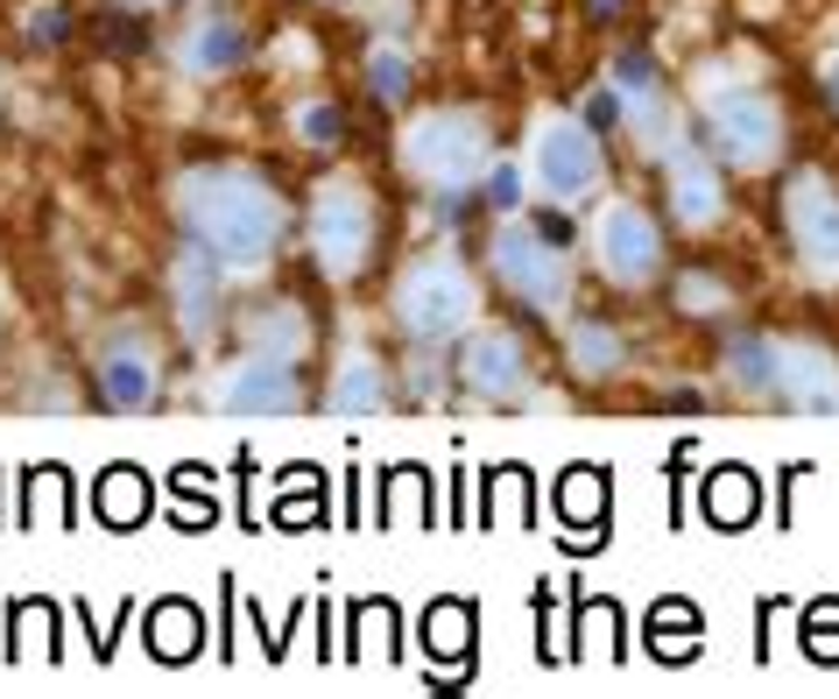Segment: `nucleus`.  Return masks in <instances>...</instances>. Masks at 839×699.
Masks as SVG:
<instances>
[{"instance_id": "nucleus-1", "label": "nucleus", "mask_w": 839, "mask_h": 699, "mask_svg": "<svg viewBox=\"0 0 839 699\" xmlns=\"http://www.w3.org/2000/svg\"><path fill=\"white\" fill-rule=\"evenodd\" d=\"M177 213H184L191 241L212 262H233V269H254L268 262V248L282 241V205L268 198V184L240 170H198L177 184Z\"/></svg>"}, {"instance_id": "nucleus-2", "label": "nucleus", "mask_w": 839, "mask_h": 699, "mask_svg": "<svg viewBox=\"0 0 839 699\" xmlns=\"http://www.w3.org/2000/svg\"><path fill=\"white\" fill-rule=\"evenodd\" d=\"M396 311H402V333L410 339H452L473 325V282L452 262H416L396 290Z\"/></svg>"}, {"instance_id": "nucleus-3", "label": "nucleus", "mask_w": 839, "mask_h": 699, "mask_svg": "<svg viewBox=\"0 0 839 699\" xmlns=\"http://www.w3.org/2000/svg\"><path fill=\"white\" fill-rule=\"evenodd\" d=\"M311 241H318L325 276H360L374 255V205L360 184H325L311 205Z\"/></svg>"}, {"instance_id": "nucleus-4", "label": "nucleus", "mask_w": 839, "mask_h": 699, "mask_svg": "<svg viewBox=\"0 0 839 699\" xmlns=\"http://www.w3.org/2000/svg\"><path fill=\"white\" fill-rule=\"evenodd\" d=\"M479 156H487V135H479L473 113H424V121H410V135H402V162H410L424 184H466L479 170Z\"/></svg>"}, {"instance_id": "nucleus-5", "label": "nucleus", "mask_w": 839, "mask_h": 699, "mask_svg": "<svg viewBox=\"0 0 839 699\" xmlns=\"http://www.w3.org/2000/svg\"><path fill=\"white\" fill-rule=\"evenodd\" d=\"M706 128H713V148L733 170H762L783 148V113H776L769 93H719L706 107Z\"/></svg>"}, {"instance_id": "nucleus-6", "label": "nucleus", "mask_w": 839, "mask_h": 699, "mask_svg": "<svg viewBox=\"0 0 839 699\" xmlns=\"http://www.w3.org/2000/svg\"><path fill=\"white\" fill-rule=\"evenodd\" d=\"M494 276L515 297H530L536 311L564 304V248L536 241V227H501L494 233Z\"/></svg>"}, {"instance_id": "nucleus-7", "label": "nucleus", "mask_w": 839, "mask_h": 699, "mask_svg": "<svg viewBox=\"0 0 839 699\" xmlns=\"http://www.w3.org/2000/svg\"><path fill=\"white\" fill-rule=\"evenodd\" d=\"M593 248H599V269L607 282H649L656 262H664V233H656V219L642 213V205H607L593 227Z\"/></svg>"}, {"instance_id": "nucleus-8", "label": "nucleus", "mask_w": 839, "mask_h": 699, "mask_svg": "<svg viewBox=\"0 0 839 699\" xmlns=\"http://www.w3.org/2000/svg\"><path fill=\"white\" fill-rule=\"evenodd\" d=\"M536 177H544V191L558 205L586 198L599 184V135L586 121H544L536 128Z\"/></svg>"}, {"instance_id": "nucleus-9", "label": "nucleus", "mask_w": 839, "mask_h": 699, "mask_svg": "<svg viewBox=\"0 0 839 699\" xmlns=\"http://www.w3.org/2000/svg\"><path fill=\"white\" fill-rule=\"evenodd\" d=\"M790 233H798L804 262H812L818 276H839V198L818 177H798V184H790Z\"/></svg>"}, {"instance_id": "nucleus-10", "label": "nucleus", "mask_w": 839, "mask_h": 699, "mask_svg": "<svg viewBox=\"0 0 839 699\" xmlns=\"http://www.w3.org/2000/svg\"><path fill=\"white\" fill-rule=\"evenodd\" d=\"M219 403L240 410V418H268V410H296L304 389H296L290 361H254V367H240L227 389H219Z\"/></svg>"}, {"instance_id": "nucleus-11", "label": "nucleus", "mask_w": 839, "mask_h": 699, "mask_svg": "<svg viewBox=\"0 0 839 699\" xmlns=\"http://www.w3.org/2000/svg\"><path fill=\"white\" fill-rule=\"evenodd\" d=\"M459 375H466L479 396H515L522 382H530V361H522V339H515V333H473V347H466V367H459Z\"/></svg>"}, {"instance_id": "nucleus-12", "label": "nucleus", "mask_w": 839, "mask_h": 699, "mask_svg": "<svg viewBox=\"0 0 839 699\" xmlns=\"http://www.w3.org/2000/svg\"><path fill=\"white\" fill-rule=\"evenodd\" d=\"M670 213L684 227H713L719 219V162L713 156H678L670 162Z\"/></svg>"}, {"instance_id": "nucleus-13", "label": "nucleus", "mask_w": 839, "mask_h": 699, "mask_svg": "<svg viewBox=\"0 0 839 699\" xmlns=\"http://www.w3.org/2000/svg\"><path fill=\"white\" fill-rule=\"evenodd\" d=\"M99 396H107L113 410H142L148 396H156V367H148L142 347H113L107 361H99Z\"/></svg>"}, {"instance_id": "nucleus-14", "label": "nucleus", "mask_w": 839, "mask_h": 699, "mask_svg": "<svg viewBox=\"0 0 839 699\" xmlns=\"http://www.w3.org/2000/svg\"><path fill=\"white\" fill-rule=\"evenodd\" d=\"M240 64H247V28L240 22H198V36H191V71L219 79V71H240Z\"/></svg>"}, {"instance_id": "nucleus-15", "label": "nucleus", "mask_w": 839, "mask_h": 699, "mask_svg": "<svg viewBox=\"0 0 839 699\" xmlns=\"http://www.w3.org/2000/svg\"><path fill=\"white\" fill-rule=\"evenodd\" d=\"M219 269H205V262H191L184 276H177V304H184V333L191 339H205L212 333V304H219Z\"/></svg>"}, {"instance_id": "nucleus-16", "label": "nucleus", "mask_w": 839, "mask_h": 699, "mask_svg": "<svg viewBox=\"0 0 839 699\" xmlns=\"http://www.w3.org/2000/svg\"><path fill=\"white\" fill-rule=\"evenodd\" d=\"M410 85H416V64H410L402 50H388V43H381V50L367 57V93L381 99V107H396V99H410Z\"/></svg>"}, {"instance_id": "nucleus-17", "label": "nucleus", "mask_w": 839, "mask_h": 699, "mask_svg": "<svg viewBox=\"0 0 839 699\" xmlns=\"http://www.w3.org/2000/svg\"><path fill=\"white\" fill-rule=\"evenodd\" d=\"M572 361H579V375H613V361H621L613 325H599V318L579 325V333H572Z\"/></svg>"}, {"instance_id": "nucleus-18", "label": "nucleus", "mask_w": 839, "mask_h": 699, "mask_svg": "<svg viewBox=\"0 0 839 699\" xmlns=\"http://www.w3.org/2000/svg\"><path fill=\"white\" fill-rule=\"evenodd\" d=\"M332 403H339V410H374V403H388V389H381V367H374L367 353H353V361H346V375H339Z\"/></svg>"}, {"instance_id": "nucleus-19", "label": "nucleus", "mask_w": 839, "mask_h": 699, "mask_svg": "<svg viewBox=\"0 0 839 699\" xmlns=\"http://www.w3.org/2000/svg\"><path fill=\"white\" fill-rule=\"evenodd\" d=\"M254 347L290 361V353L304 347V333H296V311H262V318H254Z\"/></svg>"}, {"instance_id": "nucleus-20", "label": "nucleus", "mask_w": 839, "mask_h": 699, "mask_svg": "<svg viewBox=\"0 0 839 699\" xmlns=\"http://www.w3.org/2000/svg\"><path fill=\"white\" fill-rule=\"evenodd\" d=\"M304 142H318V148H339V142H346V113H339L332 99L304 107Z\"/></svg>"}, {"instance_id": "nucleus-21", "label": "nucleus", "mask_w": 839, "mask_h": 699, "mask_svg": "<svg viewBox=\"0 0 839 699\" xmlns=\"http://www.w3.org/2000/svg\"><path fill=\"white\" fill-rule=\"evenodd\" d=\"M487 205H494V213H515V205H522V170H515V162H494V170H487Z\"/></svg>"}, {"instance_id": "nucleus-22", "label": "nucleus", "mask_w": 839, "mask_h": 699, "mask_svg": "<svg viewBox=\"0 0 839 699\" xmlns=\"http://www.w3.org/2000/svg\"><path fill=\"white\" fill-rule=\"evenodd\" d=\"M64 36H71V8H36L28 14V43H36V50H57Z\"/></svg>"}, {"instance_id": "nucleus-23", "label": "nucleus", "mask_w": 839, "mask_h": 699, "mask_svg": "<svg viewBox=\"0 0 839 699\" xmlns=\"http://www.w3.org/2000/svg\"><path fill=\"white\" fill-rule=\"evenodd\" d=\"M621 85H599V93H586V128L593 135H607V128H621Z\"/></svg>"}, {"instance_id": "nucleus-24", "label": "nucleus", "mask_w": 839, "mask_h": 699, "mask_svg": "<svg viewBox=\"0 0 839 699\" xmlns=\"http://www.w3.org/2000/svg\"><path fill=\"white\" fill-rule=\"evenodd\" d=\"M713 516H727V523H741V516H747V481H741V473H727V481L713 487Z\"/></svg>"}, {"instance_id": "nucleus-25", "label": "nucleus", "mask_w": 839, "mask_h": 699, "mask_svg": "<svg viewBox=\"0 0 839 699\" xmlns=\"http://www.w3.org/2000/svg\"><path fill=\"white\" fill-rule=\"evenodd\" d=\"M530 227H536V241H550V248H572V219H564L558 205H550V213H536Z\"/></svg>"}, {"instance_id": "nucleus-26", "label": "nucleus", "mask_w": 839, "mask_h": 699, "mask_svg": "<svg viewBox=\"0 0 839 699\" xmlns=\"http://www.w3.org/2000/svg\"><path fill=\"white\" fill-rule=\"evenodd\" d=\"M621 85H649V57H621V71H613Z\"/></svg>"}, {"instance_id": "nucleus-27", "label": "nucleus", "mask_w": 839, "mask_h": 699, "mask_svg": "<svg viewBox=\"0 0 839 699\" xmlns=\"http://www.w3.org/2000/svg\"><path fill=\"white\" fill-rule=\"evenodd\" d=\"M826 107L839 113V57H832V64H826Z\"/></svg>"}, {"instance_id": "nucleus-28", "label": "nucleus", "mask_w": 839, "mask_h": 699, "mask_svg": "<svg viewBox=\"0 0 839 699\" xmlns=\"http://www.w3.org/2000/svg\"><path fill=\"white\" fill-rule=\"evenodd\" d=\"M586 8H593V22H607V14H621L628 0H586Z\"/></svg>"}, {"instance_id": "nucleus-29", "label": "nucleus", "mask_w": 839, "mask_h": 699, "mask_svg": "<svg viewBox=\"0 0 839 699\" xmlns=\"http://www.w3.org/2000/svg\"><path fill=\"white\" fill-rule=\"evenodd\" d=\"M127 8H142V0H127Z\"/></svg>"}]
</instances>
